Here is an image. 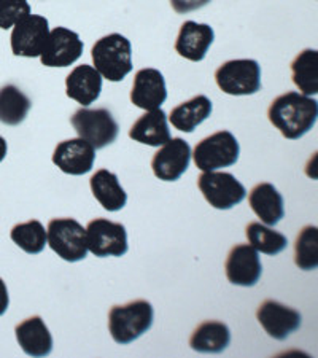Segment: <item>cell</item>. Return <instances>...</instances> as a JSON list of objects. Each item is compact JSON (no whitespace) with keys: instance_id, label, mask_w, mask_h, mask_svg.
Listing matches in <instances>:
<instances>
[{"instance_id":"cell-32","label":"cell","mask_w":318,"mask_h":358,"mask_svg":"<svg viewBox=\"0 0 318 358\" xmlns=\"http://www.w3.org/2000/svg\"><path fill=\"white\" fill-rule=\"evenodd\" d=\"M8 306H10V296H8L7 285H5V282L0 279V317L7 313Z\"/></svg>"},{"instance_id":"cell-20","label":"cell","mask_w":318,"mask_h":358,"mask_svg":"<svg viewBox=\"0 0 318 358\" xmlns=\"http://www.w3.org/2000/svg\"><path fill=\"white\" fill-rule=\"evenodd\" d=\"M132 141L145 143L150 147H161L171 138V131L167 126V115L161 108L148 110L142 115L129 129Z\"/></svg>"},{"instance_id":"cell-26","label":"cell","mask_w":318,"mask_h":358,"mask_svg":"<svg viewBox=\"0 0 318 358\" xmlns=\"http://www.w3.org/2000/svg\"><path fill=\"white\" fill-rule=\"evenodd\" d=\"M291 78L305 96L318 92V53L317 50H304L291 62Z\"/></svg>"},{"instance_id":"cell-19","label":"cell","mask_w":318,"mask_h":358,"mask_svg":"<svg viewBox=\"0 0 318 358\" xmlns=\"http://www.w3.org/2000/svg\"><path fill=\"white\" fill-rule=\"evenodd\" d=\"M66 92L71 99L88 107L99 99L102 91V75L92 66H77L67 75Z\"/></svg>"},{"instance_id":"cell-8","label":"cell","mask_w":318,"mask_h":358,"mask_svg":"<svg viewBox=\"0 0 318 358\" xmlns=\"http://www.w3.org/2000/svg\"><path fill=\"white\" fill-rule=\"evenodd\" d=\"M198 187L205 201L218 210H229L245 199L247 189L229 172H204L198 178Z\"/></svg>"},{"instance_id":"cell-24","label":"cell","mask_w":318,"mask_h":358,"mask_svg":"<svg viewBox=\"0 0 318 358\" xmlns=\"http://www.w3.org/2000/svg\"><path fill=\"white\" fill-rule=\"evenodd\" d=\"M213 110L212 101L204 94L194 96L193 99L172 108L169 121L172 126L182 132H193L201 123L210 118Z\"/></svg>"},{"instance_id":"cell-1","label":"cell","mask_w":318,"mask_h":358,"mask_svg":"<svg viewBox=\"0 0 318 358\" xmlns=\"http://www.w3.org/2000/svg\"><path fill=\"white\" fill-rule=\"evenodd\" d=\"M318 117V102L310 96L288 91L269 106L268 118L283 137L298 141L312 131Z\"/></svg>"},{"instance_id":"cell-11","label":"cell","mask_w":318,"mask_h":358,"mask_svg":"<svg viewBox=\"0 0 318 358\" xmlns=\"http://www.w3.org/2000/svg\"><path fill=\"white\" fill-rule=\"evenodd\" d=\"M83 48L77 32L67 27H55L40 53V61L46 67H68L82 57Z\"/></svg>"},{"instance_id":"cell-14","label":"cell","mask_w":318,"mask_h":358,"mask_svg":"<svg viewBox=\"0 0 318 358\" xmlns=\"http://www.w3.org/2000/svg\"><path fill=\"white\" fill-rule=\"evenodd\" d=\"M226 277L233 285L253 287L261 279L263 264L258 252L248 244H237L226 258Z\"/></svg>"},{"instance_id":"cell-25","label":"cell","mask_w":318,"mask_h":358,"mask_svg":"<svg viewBox=\"0 0 318 358\" xmlns=\"http://www.w3.org/2000/svg\"><path fill=\"white\" fill-rule=\"evenodd\" d=\"M32 102L18 86L5 85L0 88V123L18 126L26 120Z\"/></svg>"},{"instance_id":"cell-22","label":"cell","mask_w":318,"mask_h":358,"mask_svg":"<svg viewBox=\"0 0 318 358\" xmlns=\"http://www.w3.org/2000/svg\"><path fill=\"white\" fill-rule=\"evenodd\" d=\"M231 344L229 327L223 322L209 320L201 323L189 338L191 349L201 354H222Z\"/></svg>"},{"instance_id":"cell-15","label":"cell","mask_w":318,"mask_h":358,"mask_svg":"<svg viewBox=\"0 0 318 358\" xmlns=\"http://www.w3.org/2000/svg\"><path fill=\"white\" fill-rule=\"evenodd\" d=\"M96 161V148L85 138H71L57 143L53 153V163L64 174L85 176L92 169Z\"/></svg>"},{"instance_id":"cell-5","label":"cell","mask_w":318,"mask_h":358,"mask_svg":"<svg viewBox=\"0 0 318 358\" xmlns=\"http://www.w3.org/2000/svg\"><path fill=\"white\" fill-rule=\"evenodd\" d=\"M78 137L89 142L96 150L106 148L117 141L120 126L107 108H80L71 118Z\"/></svg>"},{"instance_id":"cell-7","label":"cell","mask_w":318,"mask_h":358,"mask_svg":"<svg viewBox=\"0 0 318 358\" xmlns=\"http://www.w3.org/2000/svg\"><path fill=\"white\" fill-rule=\"evenodd\" d=\"M218 88L231 96H250L261 90V67L254 59H233L215 72Z\"/></svg>"},{"instance_id":"cell-30","label":"cell","mask_w":318,"mask_h":358,"mask_svg":"<svg viewBox=\"0 0 318 358\" xmlns=\"http://www.w3.org/2000/svg\"><path fill=\"white\" fill-rule=\"evenodd\" d=\"M27 15H31L27 0H0V29L13 27Z\"/></svg>"},{"instance_id":"cell-33","label":"cell","mask_w":318,"mask_h":358,"mask_svg":"<svg viewBox=\"0 0 318 358\" xmlns=\"http://www.w3.org/2000/svg\"><path fill=\"white\" fill-rule=\"evenodd\" d=\"M7 152H8V145H7V141L0 136V163L7 158Z\"/></svg>"},{"instance_id":"cell-9","label":"cell","mask_w":318,"mask_h":358,"mask_svg":"<svg viewBox=\"0 0 318 358\" xmlns=\"http://www.w3.org/2000/svg\"><path fill=\"white\" fill-rule=\"evenodd\" d=\"M86 245L92 255L99 258L126 255L129 245L124 224L96 218L86 227Z\"/></svg>"},{"instance_id":"cell-21","label":"cell","mask_w":318,"mask_h":358,"mask_svg":"<svg viewBox=\"0 0 318 358\" xmlns=\"http://www.w3.org/2000/svg\"><path fill=\"white\" fill-rule=\"evenodd\" d=\"M248 202L256 217L261 218V222L268 227H275L285 215L283 198L273 183L256 185L248 194Z\"/></svg>"},{"instance_id":"cell-13","label":"cell","mask_w":318,"mask_h":358,"mask_svg":"<svg viewBox=\"0 0 318 358\" xmlns=\"http://www.w3.org/2000/svg\"><path fill=\"white\" fill-rule=\"evenodd\" d=\"M256 319L270 338L285 341L291 333L299 330L303 317L290 306L266 299L256 310Z\"/></svg>"},{"instance_id":"cell-4","label":"cell","mask_w":318,"mask_h":358,"mask_svg":"<svg viewBox=\"0 0 318 358\" xmlns=\"http://www.w3.org/2000/svg\"><path fill=\"white\" fill-rule=\"evenodd\" d=\"M46 244L68 263L82 262L88 255L86 229L75 218H53L46 231Z\"/></svg>"},{"instance_id":"cell-31","label":"cell","mask_w":318,"mask_h":358,"mask_svg":"<svg viewBox=\"0 0 318 358\" xmlns=\"http://www.w3.org/2000/svg\"><path fill=\"white\" fill-rule=\"evenodd\" d=\"M210 2L212 0H171V5L178 15H185L189 13V11L205 7V5H209Z\"/></svg>"},{"instance_id":"cell-18","label":"cell","mask_w":318,"mask_h":358,"mask_svg":"<svg viewBox=\"0 0 318 358\" xmlns=\"http://www.w3.org/2000/svg\"><path fill=\"white\" fill-rule=\"evenodd\" d=\"M16 339L29 357H46L53 350V336L45 325L42 317L34 315L15 328Z\"/></svg>"},{"instance_id":"cell-23","label":"cell","mask_w":318,"mask_h":358,"mask_svg":"<svg viewBox=\"0 0 318 358\" xmlns=\"http://www.w3.org/2000/svg\"><path fill=\"white\" fill-rule=\"evenodd\" d=\"M91 192L99 204L108 212H118L127 202V194L118 182V177L107 169H99L89 180Z\"/></svg>"},{"instance_id":"cell-10","label":"cell","mask_w":318,"mask_h":358,"mask_svg":"<svg viewBox=\"0 0 318 358\" xmlns=\"http://www.w3.org/2000/svg\"><path fill=\"white\" fill-rule=\"evenodd\" d=\"M50 36V24L45 16L27 15L11 31V51L15 56L38 57Z\"/></svg>"},{"instance_id":"cell-6","label":"cell","mask_w":318,"mask_h":358,"mask_svg":"<svg viewBox=\"0 0 318 358\" xmlns=\"http://www.w3.org/2000/svg\"><path fill=\"white\" fill-rule=\"evenodd\" d=\"M191 155L198 169L212 172L236 164L240 155V147L233 132L218 131L202 138Z\"/></svg>"},{"instance_id":"cell-17","label":"cell","mask_w":318,"mask_h":358,"mask_svg":"<svg viewBox=\"0 0 318 358\" xmlns=\"http://www.w3.org/2000/svg\"><path fill=\"white\" fill-rule=\"evenodd\" d=\"M215 40V32L209 24H198L194 21L183 22L175 40V51L182 57L193 62L204 59L207 51Z\"/></svg>"},{"instance_id":"cell-16","label":"cell","mask_w":318,"mask_h":358,"mask_svg":"<svg viewBox=\"0 0 318 358\" xmlns=\"http://www.w3.org/2000/svg\"><path fill=\"white\" fill-rule=\"evenodd\" d=\"M167 99V88L163 73L156 69H142L134 77L131 102L143 110L159 108Z\"/></svg>"},{"instance_id":"cell-2","label":"cell","mask_w":318,"mask_h":358,"mask_svg":"<svg viewBox=\"0 0 318 358\" xmlns=\"http://www.w3.org/2000/svg\"><path fill=\"white\" fill-rule=\"evenodd\" d=\"M153 319V306L145 299H136L110 309L108 330L117 344H131L152 328Z\"/></svg>"},{"instance_id":"cell-3","label":"cell","mask_w":318,"mask_h":358,"mask_svg":"<svg viewBox=\"0 0 318 358\" xmlns=\"http://www.w3.org/2000/svg\"><path fill=\"white\" fill-rule=\"evenodd\" d=\"M94 69L108 82H121L132 72V46L121 34H110L97 40L91 50Z\"/></svg>"},{"instance_id":"cell-27","label":"cell","mask_w":318,"mask_h":358,"mask_svg":"<svg viewBox=\"0 0 318 358\" xmlns=\"http://www.w3.org/2000/svg\"><path fill=\"white\" fill-rule=\"evenodd\" d=\"M247 239L250 245L256 252H261L264 255L275 257L282 253L288 247V239L279 231L266 227V224L253 222L245 229Z\"/></svg>"},{"instance_id":"cell-29","label":"cell","mask_w":318,"mask_h":358,"mask_svg":"<svg viewBox=\"0 0 318 358\" xmlns=\"http://www.w3.org/2000/svg\"><path fill=\"white\" fill-rule=\"evenodd\" d=\"M294 263L299 269L314 271L318 266V229L305 227L294 244Z\"/></svg>"},{"instance_id":"cell-28","label":"cell","mask_w":318,"mask_h":358,"mask_svg":"<svg viewBox=\"0 0 318 358\" xmlns=\"http://www.w3.org/2000/svg\"><path fill=\"white\" fill-rule=\"evenodd\" d=\"M10 238L29 255H38L45 250L46 245V231L38 220L15 224L10 231Z\"/></svg>"},{"instance_id":"cell-12","label":"cell","mask_w":318,"mask_h":358,"mask_svg":"<svg viewBox=\"0 0 318 358\" xmlns=\"http://www.w3.org/2000/svg\"><path fill=\"white\" fill-rule=\"evenodd\" d=\"M191 147L180 137H171L152 159L153 174L164 182H175L189 167Z\"/></svg>"}]
</instances>
